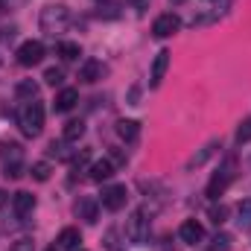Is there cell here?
<instances>
[{"mask_svg": "<svg viewBox=\"0 0 251 251\" xmlns=\"http://www.w3.org/2000/svg\"><path fill=\"white\" fill-rule=\"evenodd\" d=\"M44 79H47V85H62V82H64L62 67H50V70L44 73Z\"/></svg>", "mask_w": 251, "mask_h": 251, "instance_id": "4316f807", "label": "cell"}, {"mask_svg": "<svg viewBox=\"0 0 251 251\" xmlns=\"http://www.w3.org/2000/svg\"><path fill=\"white\" fill-rule=\"evenodd\" d=\"M29 176H32L35 181H47V178L53 176V167H50L47 161H38V164H32V170H29Z\"/></svg>", "mask_w": 251, "mask_h": 251, "instance_id": "cb8c5ba5", "label": "cell"}, {"mask_svg": "<svg viewBox=\"0 0 251 251\" xmlns=\"http://www.w3.org/2000/svg\"><path fill=\"white\" fill-rule=\"evenodd\" d=\"M237 222L240 228H251V199H243L237 204Z\"/></svg>", "mask_w": 251, "mask_h": 251, "instance_id": "44dd1931", "label": "cell"}, {"mask_svg": "<svg viewBox=\"0 0 251 251\" xmlns=\"http://www.w3.org/2000/svg\"><path fill=\"white\" fill-rule=\"evenodd\" d=\"M126 199H128V190H126V184H111V187L102 190V207H105V210H111V213L123 210V207H126Z\"/></svg>", "mask_w": 251, "mask_h": 251, "instance_id": "8992f818", "label": "cell"}, {"mask_svg": "<svg viewBox=\"0 0 251 251\" xmlns=\"http://www.w3.org/2000/svg\"><path fill=\"white\" fill-rule=\"evenodd\" d=\"M178 29H181V18L173 15V12L158 15L155 24H152V35H155V38H170V35H176Z\"/></svg>", "mask_w": 251, "mask_h": 251, "instance_id": "5b68a950", "label": "cell"}, {"mask_svg": "<svg viewBox=\"0 0 251 251\" xmlns=\"http://www.w3.org/2000/svg\"><path fill=\"white\" fill-rule=\"evenodd\" d=\"M152 213L146 210V207H140V210H134L128 219H126V237L134 243V246H143L146 240H149V219Z\"/></svg>", "mask_w": 251, "mask_h": 251, "instance_id": "3957f363", "label": "cell"}, {"mask_svg": "<svg viewBox=\"0 0 251 251\" xmlns=\"http://www.w3.org/2000/svg\"><path fill=\"white\" fill-rule=\"evenodd\" d=\"M12 251H32V240H18L12 246Z\"/></svg>", "mask_w": 251, "mask_h": 251, "instance_id": "f546056e", "label": "cell"}, {"mask_svg": "<svg viewBox=\"0 0 251 251\" xmlns=\"http://www.w3.org/2000/svg\"><path fill=\"white\" fill-rule=\"evenodd\" d=\"M210 219H213V225H222L228 219V207L225 204H213L210 207Z\"/></svg>", "mask_w": 251, "mask_h": 251, "instance_id": "484cf974", "label": "cell"}, {"mask_svg": "<svg viewBox=\"0 0 251 251\" xmlns=\"http://www.w3.org/2000/svg\"><path fill=\"white\" fill-rule=\"evenodd\" d=\"M18 123H21V131H24L26 137H38L41 128H44V105H41L38 100L26 102V105L21 108V114H18Z\"/></svg>", "mask_w": 251, "mask_h": 251, "instance_id": "7a4b0ae2", "label": "cell"}, {"mask_svg": "<svg viewBox=\"0 0 251 251\" xmlns=\"http://www.w3.org/2000/svg\"><path fill=\"white\" fill-rule=\"evenodd\" d=\"M231 234H225V231H216L213 234V240H210V251H231Z\"/></svg>", "mask_w": 251, "mask_h": 251, "instance_id": "603a6c76", "label": "cell"}, {"mask_svg": "<svg viewBox=\"0 0 251 251\" xmlns=\"http://www.w3.org/2000/svg\"><path fill=\"white\" fill-rule=\"evenodd\" d=\"M105 246H108V251H120V246H117V231H108L105 234Z\"/></svg>", "mask_w": 251, "mask_h": 251, "instance_id": "f1b7e54d", "label": "cell"}, {"mask_svg": "<svg viewBox=\"0 0 251 251\" xmlns=\"http://www.w3.org/2000/svg\"><path fill=\"white\" fill-rule=\"evenodd\" d=\"M3 204H6V193L0 190V207H3Z\"/></svg>", "mask_w": 251, "mask_h": 251, "instance_id": "1f68e13d", "label": "cell"}, {"mask_svg": "<svg viewBox=\"0 0 251 251\" xmlns=\"http://www.w3.org/2000/svg\"><path fill=\"white\" fill-rule=\"evenodd\" d=\"M76 251H85V249H76Z\"/></svg>", "mask_w": 251, "mask_h": 251, "instance_id": "e575fe53", "label": "cell"}, {"mask_svg": "<svg viewBox=\"0 0 251 251\" xmlns=\"http://www.w3.org/2000/svg\"><path fill=\"white\" fill-rule=\"evenodd\" d=\"M76 216H79L82 222L94 225V222H97V216H100V201H97V199H91V196H82V199L76 201Z\"/></svg>", "mask_w": 251, "mask_h": 251, "instance_id": "ba28073f", "label": "cell"}, {"mask_svg": "<svg viewBox=\"0 0 251 251\" xmlns=\"http://www.w3.org/2000/svg\"><path fill=\"white\" fill-rule=\"evenodd\" d=\"M76 102H79V91H73V88H64L62 94L56 97V102H53V105H56V111H62V114H64V111H70Z\"/></svg>", "mask_w": 251, "mask_h": 251, "instance_id": "e0dca14e", "label": "cell"}, {"mask_svg": "<svg viewBox=\"0 0 251 251\" xmlns=\"http://www.w3.org/2000/svg\"><path fill=\"white\" fill-rule=\"evenodd\" d=\"M44 59V44L41 41H24L18 47V62L24 67H32V64H41Z\"/></svg>", "mask_w": 251, "mask_h": 251, "instance_id": "52a82bcc", "label": "cell"}, {"mask_svg": "<svg viewBox=\"0 0 251 251\" xmlns=\"http://www.w3.org/2000/svg\"><path fill=\"white\" fill-rule=\"evenodd\" d=\"M47 251H59V249H47Z\"/></svg>", "mask_w": 251, "mask_h": 251, "instance_id": "836d02e7", "label": "cell"}, {"mask_svg": "<svg viewBox=\"0 0 251 251\" xmlns=\"http://www.w3.org/2000/svg\"><path fill=\"white\" fill-rule=\"evenodd\" d=\"M234 181V164L228 161L225 167H219V173H213V178H210V184H207V199H219L225 190H228V184Z\"/></svg>", "mask_w": 251, "mask_h": 251, "instance_id": "277c9868", "label": "cell"}, {"mask_svg": "<svg viewBox=\"0 0 251 251\" xmlns=\"http://www.w3.org/2000/svg\"><path fill=\"white\" fill-rule=\"evenodd\" d=\"M38 24H41V32H44V35H53V38H56V35L67 32V26H70V9L62 6V3L44 6Z\"/></svg>", "mask_w": 251, "mask_h": 251, "instance_id": "6da1fadb", "label": "cell"}, {"mask_svg": "<svg viewBox=\"0 0 251 251\" xmlns=\"http://www.w3.org/2000/svg\"><path fill=\"white\" fill-rule=\"evenodd\" d=\"M178 237H181L187 246H196V243H201V240H204V228H201L196 219H187V222H181Z\"/></svg>", "mask_w": 251, "mask_h": 251, "instance_id": "4fadbf2b", "label": "cell"}, {"mask_svg": "<svg viewBox=\"0 0 251 251\" xmlns=\"http://www.w3.org/2000/svg\"><path fill=\"white\" fill-rule=\"evenodd\" d=\"M114 176V164L111 158H102V161H94L91 164V181H105Z\"/></svg>", "mask_w": 251, "mask_h": 251, "instance_id": "5bb4252c", "label": "cell"}, {"mask_svg": "<svg viewBox=\"0 0 251 251\" xmlns=\"http://www.w3.org/2000/svg\"><path fill=\"white\" fill-rule=\"evenodd\" d=\"M167 67H170V50H161V53L155 56V62H152V73H149V85H152V88H158V85L164 82Z\"/></svg>", "mask_w": 251, "mask_h": 251, "instance_id": "7c38bea8", "label": "cell"}, {"mask_svg": "<svg viewBox=\"0 0 251 251\" xmlns=\"http://www.w3.org/2000/svg\"><path fill=\"white\" fill-rule=\"evenodd\" d=\"M82 134H85V123H82V120H70V123L64 126V131H62L64 143H76Z\"/></svg>", "mask_w": 251, "mask_h": 251, "instance_id": "d6986e66", "label": "cell"}, {"mask_svg": "<svg viewBox=\"0 0 251 251\" xmlns=\"http://www.w3.org/2000/svg\"><path fill=\"white\" fill-rule=\"evenodd\" d=\"M15 94H18L21 100H26V102H32V100L38 97V85H35L32 79H24V82H18V88H15Z\"/></svg>", "mask_w": 251, "mask_h": 251, "instance_id": "ffe728a7", "label": "cell"}, {"mask_svg": "<svg viewBox=\"0 0 251 251\" xmlns=\"http://www.w3.org/2000/svg\"><path fill=\"white\" fill-rule=\"evenodd\" d=\"M0 161H3V167L24 164V146L21 143H12V140H3L0 143Z\"/></svg>", "mask_w": 251, "mask_h": 251, "instance_id": "9c48e42d", "label": "cell"}, {"mask_svg": "<svg viewBox=\"0 0 251 251\" xmlns=\"http://www.w3.org/2000/svg\"><path fill=\"white\" fill-rule=\"evenodd\" d=\"M59 56H62L64 62H76V59L82 56V50H79V44H73V41H62V44H59Z\"/></svg>", "mask_w": 251, "mask_h": 251, "instance_id": "7402d4cb", "label": "cell"}, {"mask_svg": "<svg viewBox=\"0 0 251 251\" xmlns=\"http://www.w3.org/2000/svg\"><path fill=\"white\" fill-rule=\"evenodd\" d=\"M102 76H105V64L97 62V59H88V62H82V67H79V79L88 82V85L100 82Z\"/></svg>", "mask_w": 251, "mask_h": 251, "instance_id": "30bf717a", "label": "cell"}, {"mask_svg": "<svg viewBox=\"0 0 251 251\" xmlns=\"http://www.w3.org/2000/svg\"><path fill=\"white\" fill-rule=\"evenodd\" d=\"M117 134L123 137L126 143H134V140L140 137V123H137V120H120V123H117Z\"/></svg>", "mask_w": 251, "mask_h": 251, "instance_id": "ac0fdd59", "label": "cell"}, {"mask_svg": "<svg viewBox=\"0 0 251 251\" xmlns=\"http://www.w3.org/2000/svg\"><path fill=\"white\" fill-rule=\"evenodd\" d=\"M216 149H219V140H210V143H204L201 149H199V155H193L187 161V170H193V167H201L207 158H213L216 155Z\"/></svg>", "mask_w": 251, "mask_h": 251, "instance_id": "2e32d148", "label": "cell"}, {"mask_svg": "<svg viewBox=\"0 0 251 251\" xmlns=\"http://www.w3.org/2000/svg\"><path fill=\"white\" fill-rule=\"evenodd\" d=\"M12 207H15V216H18V219H24V216H29V213L35 210V196L21 190V193H15V196H12Z\"/></svg>", "mask_w": 251, "mask_h": 251, "instance_id": "8fae6325", "label": "cell"}, {"mask_svg": "<svg viewBox=\"0 0 251 251\" xmlns=\"http://www.w3.org/2000/svg\"><path fill=\"white\" fill-rule=\"evenodd\" d=\"M126 3H131V6H137V9H143V6H146L149 0H126Z\"/></svg>", "mask_w": 251, "mask_h": 251, "instance_id": "4dcf8cb0", "label": "cell"}, {"mask_svg": "<svg viewBox=\"0 0 251 251\" xmlns=\"http://www.w3.org/2000/svg\"><path fill=\"white\" fill-rule=\"evenodd\" d=\"M56 243H59V249H64V251H76L79 243H82V234H79V228H64Z\"/></svg>", "mask_w": 251, "mask_h": 251, "instance_id": "9a60e30c", "label": "cell"}, {"mask_svg": "<svg viewBox=\"0 0 251 251\" xmlns=\"http://www.w3.org/2000/svg\"><path fill=\"white\" fill-rule=\"evenodd\" d=\"M3 176H6V178H21V176H24V164H12V167H3Z\"/></svg>", "mask_w": 251, "mask_h": 251, "instance_id": "83f0119b", "label": "cell"}, {"mask_svg": "<svg viewBox=\"0 0 251 251\" xmlns=\"http://www.w3.org/2000/svg\"><path fill=\"white\" fill-rule=\"evenodd\" d=\"M251 140V117H246L243 123L237 126V143L243 146V143H249Z\"/></svg>", "mask_w": 251, "mask_h": 251, "instance_id": "d4e9b609", "label": "cell"}, {"mask_svg": "<svg viewBox=\"0 0 251 251\" xmlns=\"http://www.w3.org/2000/svg\"><path fill=\"white\" fill-rule=\"evenodd\" d=\"M0 12H3V0H0Z\"/></svg>", "mask_w": 251, "mask_h": 251, "instance_id": "d6a6232c", "label": "cell"}]
</instances>
